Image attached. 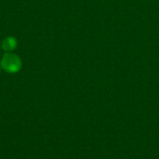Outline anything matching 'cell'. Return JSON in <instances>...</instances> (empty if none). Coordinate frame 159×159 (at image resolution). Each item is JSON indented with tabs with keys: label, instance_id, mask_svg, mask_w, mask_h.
Instances as JSON below:
<instances>
[{
	"label": "cell",
	"instance_id": "cell-2",
	"mask_svg": "<svg viewBox=\"0 0 159 159\" xmlns=\"http://www.w3.org/2000/svg\"><path fill=\"white\" fill-rule=\"evenodd\" d=\"M4 48L7 50H11L15 48V40L13 38H7L4 43Z\"/></svg>",
	"mask_w": 159,
	"mask_h": 159
},
{
	"label": "cell",
	"instance_id": "cell-1",
	"mask_svg": "<svg viewBox=\"0 0 159 159\" xmlns=\"http://www.w3.org/2000/svg\"><path fill=\"white\" fill-rule=\"evenodd\" d=\"M2 66L8 72H16L20 67V61L19 58L13 54H7L2 60Z\"/></svg>",
	"mask_w": 159,
	"mask_h": 159
}]
</instances>
